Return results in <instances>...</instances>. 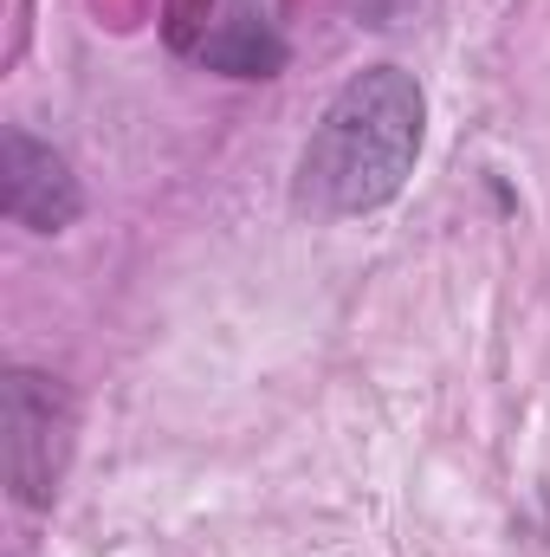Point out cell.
<instances>
[{
    "mask_svg": "<svg viewBox=\"0 0 550 557\" xmlns=\"http://www.w3.org/2000/svg\"><path fill=\"white\" fill-rule=\"evenodd\" d=\"M0 208L33 234H65L85 214V188L52 143L7 124L0 131Z\"/></svg>",
    "mask_w": 550,
    "mask_h": 557,
    "instance_id": "3957f363",
    "label": "cell"
},
{
    "mask_svg": "<svg viewBox=\"0 0 550 557\" xmlns=\"http://www.w3.org/2000/svg\"><path fill=\"white\" fill-rule=\"evenodd\" d=\"M201 65H214L227 78H273L278 65H285V39H278L266 20L234 13L214 39H201Z\"/></svg>",
    "mask_w": 550,
    "mask_h": 557,
    "instance_id": "277c9868",
    "label": "cell"
},
{
    "mask_svg": "<svg viewBox=\"0 0 550 557\" xmlns=\"http://www.w3.org/2000/svg\"><path fill=\"white\" fill-rule=\"evenodd\" d=\"M72 454V396L39 376V370H7L0 376V460L7 486L20 506H52Z\"/></svg>",
    "mask_w": 550,
    "mask_h": 557,
    "instance_id": "7a4b0ae2",
    "label": "cell"
},
{
    "mask_svg": "<svg viewBox=\"0 0 550 557\" xmlns=\"http://www.w3.org/2000/svg\"><path fill=\"white\" fill-rule=\"evenodd\" d=\"M427 98L402 65H370L343 78L298 156V208L324 221H357L389 208L414 175Z\"/></svg>",
    "mask_w": 550,
    "mask_h": 557,
    "instance_id": "6da1fadb",
    "label": "cell"
}]
</instances>
